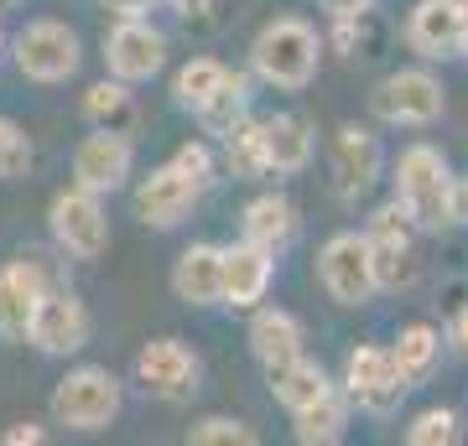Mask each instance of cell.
Segmentation results:
<instances>
[{"instance_id": "obj_8", "label": "cell", "mask_w": 468, "mask_h": 446, "mask_svg": "<svg viewBox=\"0 0 468 446\" xmlns=\"http://www.w3.org/2000/svg\"><path fill=\"white\" fill-rule=\"evenodd\" d=\"M48 229L52 244L63 249L68 260H100L110 249V213H104V192L89 187H63L48 208Z\"/></svg>"}, {"instance_id": "obj_29", "label": "cell", "mask_w": 468, "mask_h": 446, "mask_svg": "<svg viewBox=\"0 0 468 446\" xmlns=\"http://www.w3.org/2000/svg\"><path fill=\"white\" fill-rule=\"evenodd\" d=\"M417 233H421L417 218L406 213L396 198L380 202V208L365 218V239H369V244H417Z\"/></svg>"}, {"instance_id": "obj_34", "label": "cell", "mask_w": 468, "mask_h": 446, "mask_svg": "<svg viewBox=\"0 0 468 446\" xmlns=\"http://www.w3.org/2000/svg\"><path fill=\"white\" fill-rule=\"evenodd\" d=\"M172 166H177V171H187L198 187H214V177H218V156H214V146H208V140H183V146L172 150Z\"/></svg>"}, {"instance_id": "obj_23", "label": "cell", "mask_w": 468, "mask_h": 446, "mask_svg": "<svg viewBox=\"0 0 468 446\" xmlns=\"http://www.w3.org/2000/svg\"><path fill=\"white\" fill-rule=\"evenodd\" d=\"M239 233L282 254L297 239V208H292V198L286 192H261V198H250L245 213H239Z\"/></svg>"}, {"instance_id": "obj_16", "label": "cell", "mask_w": 468, "mask_h": 446, "mask_svg": "<svg viewBox=\"0 0 468 446\" xmlns=\"http://www.w3.org/2000/svg\"><path fill=\"white\" fill-rule=\"evenodd\" d=\"M135 166V146L125 130H94L79 140V150H73V182L89 187V192H115V187H125V177H131Z\"/></svg>"}, {"instance_id": "obj_19", "label": "cell", "mask_w": 468, "mask_h": 446, "mask_svg": "<svg viewBox=\"0 0 468 446\" xmlns=\"http://www.w3.org/2000/svg\"><path fill=\"white\" fill-rule=\"evenodd\" d=\"M266 389H271V399H276L286 415H297V410H307L313 399L328 395V389H334V379H328V368H323L318 358L297 353V358L266 364Z\"/></svg>"}, {"instance_id": "obj_30", "label": "cell", "mask_w": 468, "mask_h": 446, "mask_svg": "<svg viewBox=\"0 0 468 446\" xmlns=\"http://www.w3.org/2000/svg\"><path fill=\"white\" fill-rule=\"evenodd\" d=\"M458 436H463V420L448 405H432V410L411 415V426H406V446H452Z\"/></svg>"}, {"instance_id": "obj_5", "label": "cell", "mask_w": 468, "mask_h": 446, "mask_svg": "<svg viewBox=\"0 0 468 446\" xmlns=\"http://www.w3.org/2000/svg\"><path fill=\"white\" fill-rule=\"evenodd\" d=\"M442 109H448V88L432 67H396L369 94V115L390 130H427L442 119Z\"/></svg>"}, {"instance_id": "obj_20", "label": "cell", "mask_w": 468, "mask_h": 446, "mask_svg": "<svg viewBox=\"0 0 468 446\" xmlns=\"http://www.w3.org/2000/svg\"><path fill=\"white\" fill-rule=\"evenodd\" d=\"M245 343L261 364H282V358H297L307 353V327H302L297 312H286V306H255L250 312V332H245Z\"/></svg>"}, {"instance_id": "obj_17", "label": "cell", "mask_w": 468, "mask_h": 446, "mask_svg": "<svg viewBox=\"0 0 468 446\" xmlns=\"http://www.w3.org/2000/svg\"><path fill=\"white\" fill-rule=\"evenodd\" d=\"M172 296L187 306H224V244H187L172 264Z\"/></svg>"}, {"instance_id": "obj_41", "label": "cell", "mask_w": 468, "mask_h": 446, "mask_svg": "<svg viewBox=\"0 0 468 446\" xmlns=\"http://www.w3.org/2000/svg\"><path fill=\"white\" fill-rule=\"evenodd\" d=\"M463 218H468V177H463Z\"/></svg>"}, {"instance_id": "obj_12", "label": "cell", "mask_w": 468, "mask_h": 446, "mask_svg": "<svg viewBox=\"0 0 468 446\" xmlns=\"http://www.w3.org/2000/svg\"><path fill=\"white\" fill-rule=\"evenodd\" d=\"M198 198H203V187L167 161V166H156V171H146V177L135 182L131 208H135V218H141L146 229H177V223L193 218Z\"/></svg>"}, {"instance_id": "obj_3", "label": "cell", "mask_w": 468, "mask_h": 446, "mask_svg": "<svg viewBox=\"0 0 468 446\" xmlns=\"http://www.w3.org/2000/svg\"><path fill=\"white\" fill-rule=\"evenodd\" d=\"M120 405H125V384L100 364L68 368L63 379H58V389H52V420L63 430H79V436L110 430Z\"/></svg>"}, {"instance_id": "obj_11", "label": "cell", "mask_w": 468, "mask_h": 446, "mask_svg": "<svg viewBox=\"0 0 468 446\" xmlns=\"http://www.w3.org/2000/svg\"><path fill=\"white\" fill-rule=\"evenodd\" d=\"M167 63V36L156 32L146 16H115V26L104 32V67L110 78L146 83Z\"/></svg>"}, {"instance_id": "obj_13", "label": "cell", "mask_w": 468, "mask_h": 446, "mask_svg": "<svg viewBox=\"0 0 468 446\" xmlns=\"http://www.w3.org/2000/svg\"><path fill=\"white\" fill-rule=\"evenodd\" d=\"M48 291H52V281L37 260L21 254V260L0 264V337L5 343H27L32 337V316Z\"/></svg>"}, {"instance_id": "obj_18", "label": "cell", "mask_w": 468, "mask_h": 446, "mask_svg": "<svg viewBox=\"0 0 468 446\" xmlns=\"http://www.w3.org/2000/svg\"><path fill=\"white\" fill-rule=\"evenodd\" d=\"M463 16L452 11L448 0H417L411 16H406V47L427 57V63H442V57H458V42H463Z\"/></svg>"}, {"instance_id": "obj_24", "label": "cell", "mask_w": 468, "mask_h": 446, "mask_svg": "<svg viewBox=\"0 0 468 446\" xmlns=\"http://www.w3.org/2000/svg\"><path fill=\"white\" fill-rule=\"evenodd\" d=\"M349 415H354L349 395L334 384L323 399H313L307 410L292 415V436H297L302 446H334V441H344V436H349Z\"/></svg>"}, {"instance_id": "obj_33", "label": "cell", "mask_w": 468, "mask_h": 446, "mask_svg": "<svg viewBox=\"0 0 468 446\" xmlns=\"http://www.w3.org/2000/svg\"><path fill=\"white\" fill-rule=\"evenodd\" d=\"M37 161L32 140H27V130H21L16 119H0V182H16V177H27Z\"/></svg>"}, {"instance_id": "obj_38", "label": "cell", "mask_w": 468, "mask_h": 446, "mask_svg": "<svg viewBox=\"0 0 468 446\" xmlns=\"http://www.w3.org/2000/svg\"><path fill=\"white\" fill-rule=\"evenodd\" d=\"M100 5L110 11V16H151L156 0H100Z\"/></svg>"}, {"instance_id": "obj_35", "label": "cell", "mask_w": 468, "mask_h": 446, "mask_svg": "<svg viewBox=\"0 0 468 446\" xmlns=\"http://www.w3.org/2000/svg\"><path fill=\"white\" fill-rule=\"evenodd\" d=\"M42 436H48V430L37 426V420H21V426H11L5 436H0V441H5V446H37Z\"/></svg>"}, {"instance_id": "obj_39", "label": "cell", "mask_w": 468, "mask_h": 446, "mask_svg": "<svg viewBox=\"0 0 468 446\" xmlns=\"http://www.w3.org/2000/svg\"><path fill=\"white\" fill-rule=\"evenodd\" d=\"M167 5L177 11V16H203V11H208L214 0H167Z\"/></svg>"}, {"instance_id": "obj_10", "label": "cell", "mask_w": 468, "mask_h": 446, "mask_svg": "<svg viewBox=\"0 0 468 446\" xmlns=\"http://www.w3.org/2000/svg\"><path fill=\"white\" fill-rule=\"evenodd\" d=\"M380 166H385V150H380V135L369 125H338L334 140H328V171H334V192L338 202H359L369 187L380 182Z\"/></svg>"}, {"instance_id": "obj_6", "label": "cell", "mask_w": 468, "mask_h": 446, "mask_svg": "<svg viewBox=\"0 0 468 446\" xmlns=\"http://www.w3.org/2000/svg\"><path fill=\"white\" fill-rule=\"evenodd\" d=\"M338 389L349 395L354 410L390 415L406 395H411V379L401 374V364H396L390 347L359 343V347H349V358H344V379H338Z\"/></svg>"}, {"instance_id": "obj_36", "label": "cell", "mask_w": 468, "mask_h": 446, "mask_svg": "<svg viewBox=\"0 0 468 446\" xmlns=\"http://www.w3.org/2000/svg\"><path fill=\"white\" fill-rule=\"evenodd\" d=\"M323 11H328V21L334 16H369L375 0H323Z\"/></svg>"}, {"instance_id": "obj_4", "label": "cell", "mask_w": 468, "mask_h": 446, "mask_svg": "<svg viewBox=\"0 0 468 446\" xmlns=\"http://www.w3.org/2000/svg\"><path fill=\"white\" fill-rule=\"evenodd\" d=\"M318 285L334 306H369L380 296V281H375V249H369L365 229H338L318 244Z\"/></svg>"}, {"instance_id": "obj_2", "label": "cell", "mask_w": 468, "mask_h": 446, "mask_svg": "<svg viewBox=\"0 0 468 446\" xmlns=\"http://www.w3.org/2000/svg\"><path fill=\"white\" fill-rule=\"evenodd\" d=\"M318 63H323V36L307 16H276L250 42V73L271 88H286V94H297L318 78Z\"/></svg>"}, {"instance_id": "obj_1", "label": "cell", "mask_w": 468, "mask_h": 446, "mask_svg": "<svg viewBox=\"0 0 468 446\" xmlns=\"http://www.w3.org/2000/svg\"><path fill=\"white\" fill-rule=\"evenodd\" d=\"M390 198L417 218L421 233H442L463 218V182L452 177L448 156L437 146H427V140H411L396 156V166H390Z\"/></svg>"}, {"instance_id": "obj_14", "label": "cell", "mask_w": 468, "mask_h": 446, "mask_svg": "<svg viewBox=\"0 0 468 446\" xmlns=\"http://www.w3.org/2000/svg\"><path fill=\"white\" fill-rule=\"evenodd\" d=\"M27 343L37 347V353H48V358H68V353H79V347L89 343V306L68 285H52L48 296H42V306H37L32 316V337Z\"/></svg>"}, {"instance_id": "obj_27", "label": "cell", "mask_w": 468, "mask_h": 446, "mask_svg": "<svg viewBox=\"0 0 468 446\" xmlns=\"http://www.w3.org/2000/svg\"><path fill=\"white\" fill-rule=\"evenodd\" d=\"M224 78H229V63H218V57H187V63L177 67V78H172V94H177L183 109L198 115L203 104L218 94V83Z\"/></svg>"}, {"instance_id": "obj_28", "label": "cell", "mask_w": 468, "mask_h": 446, "mask_svg": "<svg viewBox=\"0 0 468 446\" xmlns=\"http://www.w3.org/2000/svg\"><path fill=\"white\" fill-rule=\"evenodd\" d=\"M245 115H250V73H234L229 67V78L218 83V94L198 109V125L208 135H224L234 119H245Z\"/></svg>"}, {"instance_id": "obj_32", "label": "cell", "mask_w": 468, "mask_h": 446, "mask_svg": "<svg viewBox=\"0 0 468 446\" xmlns=\"http://www.w3.org/2000/svg\"><path fill=\"white\" fill-rule=\"evenodd\" d=\"M193 446H255V426L239 415H203L198 426L187 430Z\"/></svg>"}, {"instance_id": "obj_40", "label": "cell", "mask_w": 468, "mask_h": 446, "mask_svg": "<svg viewBox=\"0 0 468 446\" xmlns=\"http://www.w3.org/2000/svg\"><path fill=\"white\" fill-rule=\"evenodd\" d=\"M458 52H463V63H468V32H463V42H458Z\"/></svg>"}, {"instance_id": "obj_7", "label": "cell", "mask_w": 468, "mask_h": 446, "mask_svg": "<svg viewBox=\"0 0 468 446\" xmlns=\"http://www.w3.org/2000/svg\"><path fill=\"white\" fill-rule=\"evenodd\" d=\"M11 57H16L21 78L32 83H68L73 73H79V63H84V42H79V32L68 26V21H27L16 36H11Z\"/></svg>"}, {"instance_id": "obj_9", "label": "cell", "mask_w": 468, "mask_h": 446, "mask_svg": "<svg viewBox=\"0 0 468 446\" xmlns=\"http://www.w3.org/2000/svg\"><path fill=\"white\" fill-rule=\"evenodd\" d=\"M198 379H203V364L183 337H151V343H141V353H135V384H141L151 399H162V405L193 399L203 389Z\"/></svg>"}, {"instance_id": "obj_21", "label": "cell", "mask_w": 468, "mask_h": 446, "mask_svg": "<svg viewBox=\"0 0 468 446\" xmlns=\"http://www.w3.org/2000/svg\"><path fill=\"white\" fill-rule=\"evenodd\" d=\"M261 130H266V161H271V177H297V171H307V161H313V125L302 115H292V109H282V115H266L261 119Z\"/></svg>"}, {"instance_id": "obj_26", "label": "cell", "mask_w": 468, "mask_h": 446, "mask_svg": "<svg viewBox=\"0 0 468 446\" xmlns=\"http://www.w3.org/2000/svg\"><path fill=\"white\" fill-rule=\"evenodd\" d=\"M84 119L94 130H125L135 125V94L125 78H100L94 88H84Z\"/></svg>"}, {"instance_id": "obj_31", "label": "cell", "mask_w": 468, "mask_h": 446, "mask_svg": "<svg viewBox=\"0 0 468 446\" xmlns=\"http://www.w3.org/2000/svg\"><path fill=\"white\" fill-rule=\"evenodd\" d=\"M375 249V281L380 291H406L417 281V244H369Z\"/></svg>"}, {"instance_id": "obj_37", "label": "cell", "mask_w": 468, "mask_h": 446, "mask_svg": "<svg viewBox=\"0 0 468 446\" xmlns=\"http://www.w3.org/2000/svg\"><path fill=\"white\" fill-rule=\"evenodd\" d=\"M448 343L468 358V301L458 306V312H452V322H448Z\"/></svg>"}, {"instance_id": "obj_15", "label": "cell", "mask_w": 468, "mask_h": 446, "mask_svg": "<svg viewBox=\"0 0 468 446\" xmlns=\"http://www.w3.org/2000/svg\"><path fill=\"white\" fill-rule=\"evenodd\" d=\"M276 281V249L255 244L239 233V244H224V306L234 312H255L271 296Z\"/></svg>"}, {"instance_id": "obj_22", "label": "cell", "mask_w": 468, "mask_h": 446, "mask_svg": "<svg viewBox=\"0 0 468 446\" xmlns=\"http://www.w3.org/2000/svg\"><path fill=\"white\" fill-rule=\"evenodd\" d=\"M218 166L229 171L234 182H261V177H271V161H266V130H261V115L234 119L229 130L218 135Z\"/></svg>"}, {"instance_id": "obj_25", "label": "cell", "mask_w": 468, "mask_h": 446, "mask_svg": "<svg viewBox=\"0 0 468 446\" xmlns=\"http://www.w3.org/2000/svg\"><path fill=\"white\" fill-rule=\"evenodd\" d=\"M390 353H396L401 374L411 379V389H417V384H427L437 368H442V332H437L432 322H406V327L396 332Z\"/></svg>"}, {"instance_id": "obj_42", "label": "cell", "mask_w": 468, "mask_h": 446, "mask_svg": "<svg viewBox=\"0 0 468 446\" xmlns=\"http://www.w3.org/2000/svg\"><path fill=\"white\" fill-rule=\"evenodd\" d=\"M0 47H5V32H0Z\"/></svg>"}]
</instances>
